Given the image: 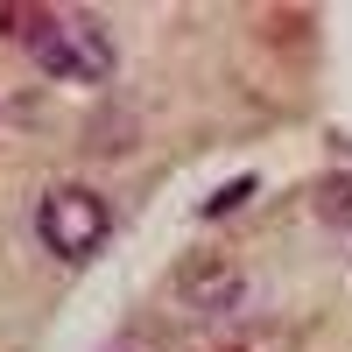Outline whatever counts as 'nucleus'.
I'll list each match as a JSON object with an SVG mask.
<instances>
[{"mask_svg":"<svg viewBox=\"0 0 352 352\" xmlns=\"http://www.w3.org/2000/svg\"><path fill=\"white\" fill-rule=\"evenodd\" d=\"M21 43L36 56V71L64 78V85H106L120 50H113L106 21L85 8H56V14H21Z\"/></svg>","mask_w":352,"mask_h":352,"instance_id":"f257e3e1","label":"nucleus"},{"mask_svg":"<svg viewBox=\"0 0 352 352\" xmlns=\"http://www.w3.org/2000/svg\"><path fill=\"white\" fill-rule=\"evenodd\" d=\"M36 240L56 254V261H92L106 240H113V204L92 190V184H56L36 212Z\"/></svg>","mask_w":352,"mask_h":352,"instance_id":"f03ea898","label":"nucleus"},{"mask_svg":"<svg viewBox=\"0 0 352 352\" xmlns=\"http://www.w3.org/2000/svg\"><path fill=\"white\" fill-rule=\"evenodd\" d=\"M176 303L197 310V317H226L247 303V268L232 254H190L176 268Z\"/></svg>","mask_w":352,"mask_h":352,"instance_id":"7ed1b4c3","label":"nucleus"},{"mask_svg":"<svg viewBox=\"0 0 352 352\" xmlns=\"http://www.w3.org/2000/svg\"><path fill=\"white\" fill-rule=\"evenodd\" d=\"M317 219L331 232H352V169H331L324 184H317Z\"/></svg>","mask_w":352,"mask_h":352,"instance_id":"20e7f679","label":"nucleus"},{"mask_svg":"<svg viewBox=\"0 0 352 352\" xmlns=\"http://www.w3.org/2000/svg\"><path fill=\"white\" fill-rule=\"evenodd\" d=\"M219 352H296V331L289 324H254V331H232Z\"/></svg>","mask_w":352,"mask_h":352,"instance_id":"39448f33","label":"nucleus"},{"mask_svg":"<svg viewBox=\"0 0 352 352\" xmlns=\"http://www.w3.org/2000/svg\"><path fill=\"white\" fill-rule=\"evenodd\" d=\"M247 197H254V176H240V184H226V190H219L212 204H204V219H226L232 204H247Z\"/></svg>","mask_w":352,"mask_h":352,"instance_id":"423d86ee","label":"nucleus"}]
</instances>
